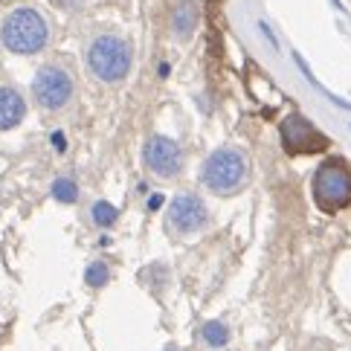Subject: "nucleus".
<instances>
[{"instance_id":"13","label":"nucleus","mask_w":351,"mask_h":351,"mask_svg":"<svg viewBox=\"0 0 351 351\" xmlns=\"http://www.w3.org/2000/svg\"><path fill=\"white\" fill-rule=\"evenodd\" d=\"M53 197L58 200V204H67V206H73L79 200V183L73 180V178H58L56 183H53Z\"/></svg>"},{"instance_id":"15","label":"nucleus","mask_w":351,"mask_h":351,"mask_svg":"<svg viewBox=\"0 0 351 351\" xmlns=\"http://www.w3.org/2000/svg\"><path fill=\"white\" fill-rule=\"evenodd\" d=\"M53 148H56L58 154H64V152H67V136L61 134V131H56V134H53Z\"/></svg>"},{"instance_id":"5","label":"nucleus","mask_w":351,"mask_h":351,"mask_svg":"<svg viewBox=\"0 0 351 351\" xmlns=\"http://www.w3.org/2000/svg\"><path fill=\"white\" fill-rule=\"evenodd\" d=\"M206 223H209L206 204H204V200H200L195 192H180V195H174V197L169 200L162 230H166V235L174 238V241L204 232Z\"/></svg>"},{"instance_id":"16","label":"nucleus","mask_w":351,"mask_h":351,"mask_svg":"<svg viewBox=\"0 0 351 351\" xmlns=\"http://www.w3.org/2000/svg\"><path fill=\"white\" fill-rule=\"evenodd\" d=\"M162 200H166V197H162V195H152V197H148V212H154V209H160V206H162Z\"/></svg>"},{"instance_id":"2","label":"nucleus","mask_w":351,"mask_h":351,"mask_svg":"<svg viewBox=\"0 0 351 351\" xmlns=\"http://www.w3.org/2000/svg\"><path fill=\"white\" fill-rule=\"evenodd\" d=\"M0 41L9 53L15 56H35L41 53L49 41V27H47V18L41 12H35L29 6H21V9H12L9 15L0 23Z\"/></svg>"},{"instance_id":"17","label":"nucleus","mask_w":351,"mask_h":351,"mask_svg":"<svg viewBox=\"0 0 351 351\" xmlns=\"http://www.w3.org/2000/svg\"><path fill=\"white\" fill-rule=\"evenodd\" d=\"M166 351H174V348H166Z\"/></svg>"},{"instance_id":"4","label":"nucleus","mask_w":351,"mask_h":351,"mask_svg":"<svg viewBox=\"0 0 351 351\" xmlns=\"http://www.w3.org/2000/svg\"><path fill=\"white\" fill-rule=\"evenodd\" d=\"M311 192H313V204H317L322 212H340L351 204V171L340 157L325 160L322 166L313 171L311 180Z\"/></svg>"},{"instance_id":"7","label":"nucleus","mask_w":351,"mask_h":351,"mask_svg":"<svg viewBox=\"0 0 351 351\" xmlns=\"http://www.w3.org/2000/svg\"><path fill=\"white\" fill-rule=\"evenodd\" d=\"M143 166L157 180H178L186 166L183 148L174 143L171 136L154 134V136H148L143 145Z\"/></svg>"},{"instance_id":"9","label":"nucleus","mask_w":351,"mask_h":351,"mask_svg":"<svg viewBox=\"0 0 351 351\" xmlns=\"http://www.w3.org/2000/svg\"><path fill=\"white\" fill-rule=\"evenodd\" d=\"M27 117V102L23 96L9 84H0V131L18 128Z\"/></svg>"},{"instance_id":"14","label":"nucleus","mask_w":351,"mask_h":351,"mask_svg":"<svg viewBox=\"0 0 351 351\" xmlns=\"http://www.w3.org/2000/svg\"><path fill=\"white\" fill-rule=\"evenodd\" d=\"M84 282L90 285V287H102V285H108L110 282V267L105 265V261H90L87 265V270H84Z\"/></svg>"},{"instance_id":"1","label":"nucleus","mask_w":351,"mask_h":351,"mask_svg":"<svg viewBox=\"0 0 351 351\" xmlns=\"http://www.w3.org/2000/svg\"><path fill=\"white\" fill-rule=\"evenodd\" d=\"M200 183L212 195H238L250 183V160L244 157L241 148L221 145L200 166Z\"/></svg>"},{"instance_id":"3","label":"nucleus","mask_w":351,"mask_h":351,"mask_svg":"<svg viewBox=\"0 0 351 351\" xmlns=\"http://www.w3.org/2000/svg\"><path fill=\"white\" fill-rule=\"evenodd\" d=\"M134 64V49L119 35H99L87 47V67L93 76L105 84H119L131 73Z\"/></svg>"},{"instance_id":"8","label":"nucleus","mask_w":351,"mask_h":351,"mask_svg":"<svg viewBox=\"0 0 351 351\" xmlns=\"http://www.w3.org/2000/svg\"><path fill=\"white\" fill-rule=\"evenodd\" d=\"M279 134H282V145L287 154H319L328 148V136L302 114L285 117L279 125Z\"/></svg>"},{"instance_id":"12","label":"nucleus","mask_w":351,"mask_h":351,"mask_svg":"<svg viewBox=\"0 0 351 351\" xmlns=\"http://www.w3.org/2000/svg\"><path fill=\"white\" fill-rule=\"evenodd\" d=\"M90 221L99 230H110L119 221V209L114 204H108V200H96V204L90 206Z\"/></svg>"},{"instance_id":"6","label":"nucleus","mask_w":351,"mask_h":351,"mask_svg":"<svg viewBox=\"0 0 351 351\" xmlns=\"http://www.w3.org/2000/svg\"><path fill=\"white\" fill-rule=\"evenodd\" d=\"M32 96L38 108L49 110V114H58V110L70 108L73 99H76V79L64 67L44 64L32 79Z\"/></svg>"},{"instance_id":"11","label":"nucleus","mask_w":351,"mask_h":351,"mask_svg":"<svg viewBox=\"0 0 351 351\" xmlns=\"http://www.w3.org/2000/svg\"><path fill=\"white\" fill-rule=\"evenodd\" d=\"M200 340H204L206 346H212V348L227 346V343H230V328H227V322H218V319L204 322V325H200Z\"/></svg>"},{"instance_id":"10","label":"nucleus","mask_w":351,"mask_h":351,"mask_svg":"<svg viewBox=\"0 0 351 351\" xmlns=\"http://www.w3.org/2000/svg\"><path fill=\"white\" fill-rule=\"evenodd\" d=\"M197 27V6L192 0H183L174 12V32H178V38H189Z\"/></svg>"}]
</instances>
